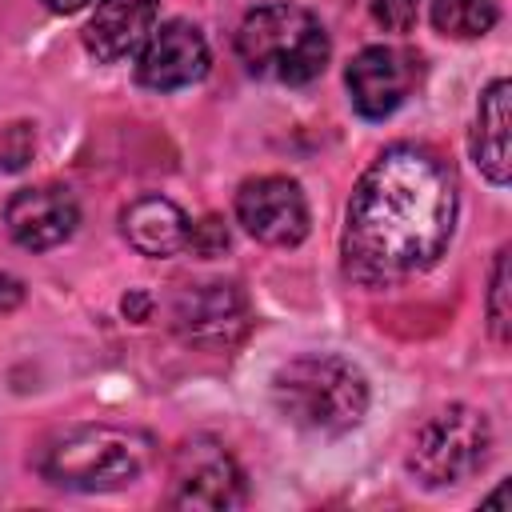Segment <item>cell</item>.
I'll return each mask as SVG.
<instances>
[{"label": "cell", "instance_id": "cell-1", "mask_svg": "<svg viewBox=\"0 0 512 512\" xmlns=\"http://www.w3.org/2000/svg\"><path fill=\"white\" fill-rule=\"evenodd\" d=\"M456 228L452 168L424 144L384 148L352 188L340 256L364 288H392L428 272Z\"/></svg>", "mask_w": 512, "mask_h": 512}, {"label": "cell", "instance_id": "cell-2", "mask_svg": "<svg viewBox=\"0 0 512 512\" xmlns=\"http://www.w3.org/2000/svg\"><path fill=\"white\" fill-rule=\"evenodd\" d=\"M276 412L316 436H344L368 412V380L344 356H296L272 376Z\"/></svg>", "mask_w": 512, "mask_h": 512}, {"label": "cell", "instance_id": "cell-3", "mask_svg": "<svg viewBox=\"0 0 512 512\" xmlns=\"http://www.w3.org/2000/svg\"><path fill=\"white\" fill-rule=\"evenodd\" d=\"M152 460V440L112 424H72L44 440L36 468L48 484L68 492H116Z\"/></svg>", "mask_w": 512, "mask_h": 512}, {"label": "cell", "instance_id": "cell-4", "mask_svg": "<svg viewBox=\"0 0 512 512\" xmlns=\"http://www.w3.org/2000/svg\"><path fill=\"white\" fill-rule=\"evenodd\" d=\"M236 52L244 68L272 84H312L328 68V32L300 4L252 8L236 28Z\"/></svg>", "mask_w": 512, "mask_h": 512}, {"label": "cell", "instance_id": "cell-5", "mask_svg": "<svg viewBox=\"0 0 512 512\" xmlns=\"http://www.w3.org/2000/svg\"><path fill=\"white\" fill-rule=\"evenodd\" d=\"M492 456V424L468 404L440 408L412 436L408 468L428 488H452L472 480Z\"/></svg>", "mask_w": 512, "mask_h": 512}, {"label": "cell", "instance_id": "cell-6", "mask_svg": "<svg viewBox=\"0 0 512 512\" xmlns=\"http://www.w3.org/2000/svg\"><path fill=\"white\" fill-rule=\"evenodd\" d=\"M168 496L176 508H236L244 500V472L220 440L192 436L172 452Z\"/></svg>", "mask_w": 512, "mask_h": 512}, {"label": "cell", "instance_id": "cell-7", "mask_svg": "<svg viewBox=\"0 0 512 512\" xmlns=\"http://www.w3.org/2000/svg\"><path fill=\"white\" fill-rule=\"evenodd\" d=\"M236 220L272 248H296L308 236V200L288 176H252L236 192Z\"/></svg>", "mask_w": 512, "mask_h": 512}, {"label": "cell", "instance_id": "cell-8", "mask_svg": "<svg viewBox=\"0 0 512 512\" xmlns=\"http://www.w3.org/2000/svg\"><path fill=\"white\" fill-rule=\"evenodd\" d=\"M208 60L212 56H208L204 32L188 20H168V24L152 28L148 40L140 44L136 80L152 92H176V88L204 80Z\"/></svg>", "mask_w": 512, "mask_h": 512}, {"label": "cell", "instance_id": "cell-9", "mask_svg": "<svg viewBox=\"0 0 512 512\" xmlns=\"http://www.w3.org/2000/svg\"><path fill=\"white\" fill-rule=\"evenodd\" d=\"M416 80V68H412V56H404L400 48L392 44H368L352 56L348 72H344V84H348V100L352 108L364 116V120H384L392 116L408 88Z\"/></svg>", "mask_w": 512, "mask_h": 512}, {"label": "cell", "instance_id": "cell-10", "mask_svg": "<svg viewBox=\"0 0 512 512\" xmlns=\"http://www.w3.org/2000/svg\"><path fill=\"white\" fill-rule=\"evenodd\" d=\"M76 224H80V208H76L72 192L60 184L20 188L4 204V228L28 252H48V248L64 244L76 232Z\"/></svg>", "mask_w": 512, "mask_h": 512}, {"label": "cell", "instance_id": "cell-11", "mask_svg": "<svg viewBox=\"0 0 512 512\" xmlns=\"http://www.w3.org/2000/svg\"><path fill=\"white\" fill-rule=\"evenodd\" d=\"M152 28H156V0H96V12L84 28V48L96 60L116 64L140 52Z\"/></svg>", "mask_w": 512, "mask_h": 512}, {"label": "cell", "instance_id": "cell-12", "mask_svg": "<svg viewBox=\"0 0 512 512\" xmlns=\"http://www.w3.org/2000/svg\"><path fill=\"white\" fill-rule=\"evenodd\" d=\"M176 328L196 344H228L244 328V300L232 284H196L176 304Z\"/></svg>", "mask_w": 512, "mask_h": 512}, {"label": "cell", "instance_id": "cell-13", "mask_svg": "<svg viewBox=\"0 0 512 512\" xmlns=\"http://www.w3.org/2000/svg\"><path fill=\"white\" fill-rule=\"evenodd\" d=\"M188 216L180 204H172L168 196H140L120 212V232L124 240L152 260L176 256L180 248H188Z\"/></svg>", "mask_w": 512, "mask_h": 512}, {"label": "cell", "instance_id": "cell-14", "mask_svg": "<svg viewBox=\"0 0 512 512\" xmlns=\"http://www.w3.org/2000/svg\"><path fill=\"white\" fill-rule=\"evenodd\" d=\"M508 80H492L480 92L476 104V128H472V160L480 168V176H488L492 184H508L512 160H508Z\"/></svg>", "mask_w": 512, "mask_h": 512}, {"label": "cell", "instance_id": "cell-15", "mask_svg": "<svg viewBox=\"0 0 512 512\" xmlns=\"http://www.w3.org/2000/svg\"><path fill=\"white\" fill-rule=\"evenodd\" d=\"M496 16H500L496 0H432V24L452 40L484 36L496 24Z\"/></svg>", "mask_w": 512, "mask_h": 512}, {"label": "cell", "instance_id": "cell-16", "mask_svg": "<svg viewBox=\"0 0 512 512\" xmlns=\"http://www.w3.org/2000/svg\"><path fill=\"white\" fill-rule=\"evenodd\" d=\"M508 248L496 252V264H492V284H488V324H492V336L496 340H508V324H512V308H508Z\"/></svg>", "mask_w": 512, "mask_h": 512}, {"label": "cell", "instance_id": "cell-17", "mask_svg": "<svg viewBox=\"0 0 512 512\" xmlns=\"http://www.w3.org/2000/svg\"><path fill=\"white\" fill-rule=\"evenodd\" d=\"M372 16L388 32H408L420 16V0H372Z\"/></svg>", "mask_w": 512, "mask_h": 512}, {"label": "cell", "instance_id": "cell-18", "mask_svg": "<svg viewBox=\"0 0 512 512\" xmlns=\"http://www.w3.org/2000/svg\"><path fill=\"white\" fill-rule=\"evenodd\" d=\"M188 248L196 252V256H220L224 248H228V228L216 220V216H208V220H200V224H192L188 228Z\"/></svg>", "mask_w": 512, "mask_h": 512}, {"label": "cell", "instance_id": "cell-19", "mask_svg": "<svg viewBox=\"0 0 512 512\" xmlns=\"http://www.w3.org/2000/svg\"><path fill=\"white\" fill-rule=\"evenodd\" d=\"M12 140H16V132L8 128L4 140H0V168H20V164L32 156V132H24L20 144H12Z\"/></svg>", "mask_w": 512, "mask_h": 512}, {"label": "cell", "instance_id": "cell-20", "mask_svg": "<svg viewBox=\"0 0 512 512\" xmlns=\"http://www.w3.org/2000/svg\"><path fill=\"white\" fill-rule=\"evenodd\" d=\"M20 300H24V284H20L16 276L0 272V316H4V312H12Z\"/></svg>", "mask_w": 512, "mask_h": 512}, {"label": "cell", "instance_id": "cell-21", "mask_svg": "<svg viewBox=\"0 0 512 512\" xmlns=\"http://www.w3.org/2000/svg\"><path fill=\"white\" fill-rule=\"evenodd\" d=\"M44 4H48L52 12H80L88 0H44Z\"/></svg>", "mask_w": 512, "mask_h": 512}]
</instances>
